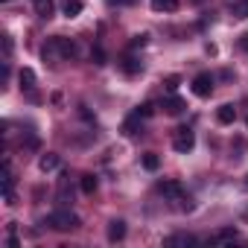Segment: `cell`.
<instances>
[{"instance_id":"obj_4","label":"cell","mask_w":248,"mask_h":248,"mask_svg":"<svg viewBox=\"0 0 248 248\" xmlns=\"http://www.w3.org/2000/svg\"><path fill=\"white\" fill-rule=\"evenodd\" d=\"M53 47H56V53H59L62 59H73V56H76V44L67 41V38H53Z\"/></svg>"},{"instance_id":"obj_24","label":"cell","mask_w":248,"mask_h":248,"mask_svg":"<svg viewBox=\"0 0 248 248\" xmlns=\"http://www.w3.org/2000/svg\"><path fill=\"white\" fill-rule=\"evenodd\" d=\"M138 114L146 120V117H152V114H155V105H152V102H146V105H140V108H138Z\"/></svg>"},{"instance_id":"obj_13","label":"cell","mask_w":248,"mask_h":248,"mask_svg":"<svg viewBox=\"0 0 248 248\" xmlns=\"http://www.w3.org/2000/svg\"><path fill=\"white\" fill-rule=\"evenodd\" d=\"M199 239L193 236V233H175V236H167L164 239V245H196Z\"/></svg>"},{"instance_id":"obj_19","label":"cell","mask_w":248,"mask_h":248,"mask_svg":"<svg viewBox=\"0 0 248 248\" xmlns=\"http://www.w3.org/2000/svg\"><path fill=\"white\" fill-rule=\"evenodd\" d=\"M231 12H233V18H248V0H236Z\"/></svg>"},{"instance_id":"obj_16","label":"cell","mask_w":248,"mask_h":248,"mask_svg":"<svg viewBox=\"0 0 248 248\" xmlns=\"http://www.w3.org/2000/svg\"><path fill=\"white\" fill-rule=\"evenodd\" d=\"M155 12H175L178 9V0H149Z\"/></svg>"},{"instance_id":"obj_14","label":"cell","mask_w":248,"mask_h":248,"mask_svg":"<svg viewBox=\"0 0 248 248\" xmlns=\"http://www.w3.org/2000/svg\"><path fill=\"white\" fill-rule=\"evenodd\" d=\"M120 67L126 70V73H140V70H143V62H140V59H135V56H126V59L120 62Z\"/></svg>"},{"instance_id":"obj_2","label":"cell","mask_w":248,"mask_h":248,"mask_svg":"<svg viewBox=\"0 0 248 248\" xmlns=\"http://www.w3.org/2000/svg\"><path fill=\"white\" fill-rule=\"evenodd\" d=\"M193 146H196V135H193V129H187V126H184V129H178V132H175V138H172V149H175V152H181V155H187Z\"/></svg>"},{"instance_id":"obj_3","label":"cell","mask_w":248,"mask_h":248,"mask_svg":"<svg viewBox=\"0 0 248 248\" xmlns=\"http://www.w3.org/2000/svg\"><path fill=\"white\" fill-rule=\"evenodd\" d=\"M193 93L202 96V99H207V96L213 93V76H210V73H199V76L193 79Z\"/></svg>"},{"instance_id":"obj_6","label":"cell","mask_w":248,"mask_h":248,"mask_svg":"<svg viewBox=\"0 0 248 248\" xmlns=\"http://www.w3.org/2000/svg\"><path fill=\"white\" fill-rule=\"evenodd\" d=\"M161 193H164L167 199H172V202H178V199L184 196V187H181L178 181H161Z\"/></svg>"},{"instance_id":"obj_8","label":"cell","mask_w":248,"mask_h":248,"mask_svg":"<svg viewBox=\"0 0 248 248\" xmlns=\"http://www.w3.org/2000/svg\"><path fill=\"white\" fill-rule=\"evenodd\" d=\"M32 3H35V15H38V18H44V21L53 18V12H56V3H53V0H32Z\"/></svg>"},{"instance_id":"obj_22","label":"cell","mask_w":248,"mask_h":248,"mask_svg":"<svg viewBox=\"0 0 248 248\" xmlns=\"http://www.w3.org/2000/svg\"><path fill=\"white\" fill-rule=\"evenodd\" d=\"M178 85H181V79H178V76H167V79H164V88H167L170 93H175V88H178Z\"/></svg>"},{"instance_id":"obj_11","label":"cell","mask_w":248,"mask_h":248,"mask_svg":"<svg viewBox=\"0 0 248 248\" xmlns=\"http://www.w3.org/2000/svg\"><path fill=\"white\" fill-rule=\"evenodd\" d=\"M184 108H187V105H184L181 96H167V99H164V111H167V114H181Z\"/></svg>"},{"instance_id":"obj_26","label":"cell","mask_w":248,"mask_h":248,"mask_svg":"<svg viewBox=\"0 0 248 248\" xmlns=\"http://www.w3.org/2000/svg\"><path fill=\"white\" fill-rule=\"evenodd\" d=\"M6 245H9V248H18L21 242H18V236H15V233H9V239H6Z\"/></svg>"},{"instance_id":"obj_12","label":"cell","mask_w":248,"mask_h":248,"mask_svg":"<svg viewBox=\"0 0 248 248\" xmlns=\"http://www.w3.org/2000/svg\"><path fill=\"white\" fill-rule=\"evenodd\" d=\"M79 187H82V193H85V196H93V193H96V187H99V181H96V175L85 172V175H82V181H79Z\"/></svg>"},{"instance_id":"obj_7","label":"cell","mask_w":248,"mask_h":248,"mask_svg":"<svg viewBox=\"0 0 248 248\" xmlns=\"http://www.w3.org/2000/svg\"><path fill=\"white\" fill-rule=\"evenodd\" d=\"M123 236H126V222H123V219H111L108 222V239L111 242H120Z\"/></svg>"},{"instance_id":"obj_20","label":"cell","mask_w":248,"mask_h":248,"mask_svg":"<svg viewBox=\"0 0 248 248\" xmlns=\"http://www.w3.org/2000/svg\"><path fill=\"white\" fill-rule=\"evenodd\" d=\"M233 239H239L236 231H219V233L213 236V242H233Z\"/></svg>"},{"instance_id":"obj_17","label":"cell","mask_w":248,"mask_h":248,"mask_svg":"<svg viewBox=\"0 0 248 248\" xmlns=\"http://www.w3.org/2000/svg\"><path fill=\"white\" fill-rule=\"evenodd\" d=\"M82 9H85V6H82V0H64V6H62V12H64L67 18H76Z\"/></svg>"},{"instance_id":"obj_5","label":"cell","mask_w":248,"mask_h":248,"mask_svg":"<svg viewBox=\"0 0 248 248\" xmlns=\"http://www.w3.org/2000/svg\"><path fill=\"white\" fill-rule=\"evenodd\" d=\"M59 164H62V158L56 152H47V155L38 158V170L41 172H53V170H59Z\"/></svg>"},{"instance_id":"obj_23","label":"cell","mask_w":248,"mask_h":248,"mask_svg":"<svg viewBox=\"0 0 248 248\" xmlns=\"http://www.w3.org/2000/svg\"><path fill=\"white\" fill-rule=\"evenodd\" d=\"M146 41H149V35H146V32L135 35V38H132V50H138V47H146Z\"/></svg>"},{"instance_id":"obj_28","label":"cell","mask_w":248,"mask_h":248,"mask_svg":"<svg viewBox=\"0 0 248 248\" xmlns=\"http://www.w3.org/2000/svg\"><path fill=\"white\" fill-rule=\"evenodd\" d=\"M3 3H6V0H3Z\"/></svg>"},{"instance_id":"obj_21","label":"cell","mask_w":248,"mask_h":248,"mask_svg":"<svg viewBox=\"0 0 248 248\" xmlns=\"http://www.w3.org/2000/svg\"><path fill=\"white\" fill-rule=\"evenodd\" d=\"M91 59H93V64H105V50L102 47H93L91 50Z\"/></svg>"},{"instance_id":"obj_1","label":"cell","mask_w":248,"mask_h":248,"mask_svg":"<svg viewBox=\"0 0 248 248\" xmlns=\"http://www.w3.org/2000/svg\"><path fill=\"white\" fill-rule=\"evenodd\" d=\"M44 225H50L53 231H76V228H79V216L70 213V210H56V213L47 216Z\"/></svg>"},{"instance_id":"obj_15","label":"cell","mask_w":248,"mask_h":248,"mask_svg":"<svg viewBox=\"0 0 248 248\" xmlns=\"http://www.w3.org/2000/svg\"><path fill=\"white\" fill-rule=\"evenodd\" d=\"M18 82H21L24 91H32V88H35V73H32L30 67H24V70L18 73Z\"/></svg>"},{"instance_id":"obj_25","label":"cell","mask_w":248,"mask_h":248,"mask_svg":"<svg viewBox=\"0 0 248 248\" xmlns=\"http://www.w3.org/2000/svg\"><path fill=\"white\" fill-rule=\"evenodd\" d=\"M3 50H6V56H12V38L9 35H3Z\"/></svg>"},{"instance_id":"obj_18","label":"cell","mask_w":248,"mask_h":248,"mask_svg":"<svg viewBox=\"0 0 248 248\" xmlns=\"http://www.w3.org/2000/svg\"><path fill=\"white\" fill-rule=\"evenodd\" d=\"M158 167H161V158H158L155 152H146V155H143V170H149V172H155Z\"/></svg>"},{"instance_id":"obj_27","label":"cell","mask_w":248,"mask_h":248,"mask_svg":"<svg viewBox=\"0 0 248 248\" xmlns=\"http://www.w3.org/2000/svg\"><path fill=\"white\" fill-rule=\"evenodd\" d=\"M239 47H242V50L248 53V32H245V35H239Z\"/></svg>"},{"instance_id":"obj_9","label":"cell","mask_w":248,"mask_h":248,"mask_svg":"<svg viewBox=\"0 0 248 248\" xmlns=\"http://www.w3.org/2000/svg\"><path fill=\"white\" fill-rule=\"evenodd\" d=\"M216 120L222 123V126H231V123L236 120V108H233V105H219V111H216Z\"/></svg>"},{"instance_id":"obj_10","label":"cell","mask_w":248,"mask_h":248,"mask_svg":"<svg viewBox=\"0 0 248 248\" xmlns=\"http://www.w3.org/2000/svg\"><path fill=\"white\" fill-rule=\"evenodd\" d=\"M138 129H140V114L135 111L126 123H123V135H126V138H135V135H138Z\"/></svg>"}]
</instances>
